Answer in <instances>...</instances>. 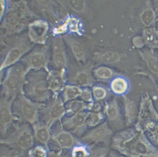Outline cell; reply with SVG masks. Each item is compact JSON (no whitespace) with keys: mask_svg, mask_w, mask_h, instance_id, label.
<instances>
[{"mask_svg":"<svg viewBox=\"0 0 158 157\" xmlns=\"http://www.w3.org/2000/svg\"><path fill=\"white\" fill-rule=\"evenodd\" d=\"M45 103L34 101L25 94L19 95L13 102L12 108L14 115L30 122L37 118Z\"/></svg>","mask_w":158,"mask_h":157,"instance_id":"6da1fadb","label":"cell"},{"mask_svg":"<svg viewBox=\"0 0 158 157\" xmlns=\"http://www.w3.org/2000/svg\"><path fill=\"white\" fill-rule=\"evenodd\" d=\"M23 75L20 68L12 69L2 84L1 95L14 100L18 96L24 94Z\"/></svg>","mask_w":158,"mask_h":157,"instance_id":"7a4b0ae2","label":"cell"},{"mask_svg":"<svg viewBox=\"0 0 158 157\" xmlns=\"http://www.w3.org/2000/svg\"><path fill=\"white\" fill-rule=\"evenodd\" d=\"M24 92L31 100L41 103L50 101L53 97L48 82L40 77L32 79L25 84Z\"/></svg>","mask_w":158,"mask_h":157,"instance_id":"3957f363","label":"cell"},{"mask_svg":"<svg viewBox=\"0 0 158 157\" xmlns=\"http://www.w3.org/2000/svg\"><path fill=\"white\" fill-rule=\"evenodd\" d=\"M65 109L63 102L57 96L52 97L50 101L42 108L40 113L51 121L60 118L65 113Z\"/></svg>","mask_w":158,"mask_h":157,"instance_id":"277c9868","label":"cell"},{"mask_svg":"<svg viewBox=\"0 0 158 157\" xmlns=\"http://www.w3.org/2000/svg\"><path fill=\"white\" fill-rule=\"evenodd\" d=\"M14 100L9 99L1 96L0 100V116L1 124L3 126L10 124L13 119L14 115L13 112L12 105Z\"/></svg>","mask_w":158,"mask_h":157,"instance_id":"5b68a950","label":"cell"},{"mask_svg":"<svg viewBox=\"0 0 158 157\" xmlns=\"http://www.w3.org/2000/svg\"><path fill=\"white\" fill-rule=\"evenodd\" d=\"M18 142L21 147L27 148L31 147L32 143V137L31 133L27 130H23L18 136Z\"/></svg>","mask_w":158,"mask_h":157,"instance_id":"8992f818","label":"cell"},{"mask_svg":"<svg viewBox=\"0 0 158 157\" xmlns=\"http://www.w3.org/2000/svg\"><path fill=\"white\" fill-rule=\"evenodd\" d=\"M20 53L19 50L14 49L9 52L1 67V70L14 64L19 59Z\"/></svg>","mask_w":158,"mask_h":157,"instance_id":"52a82bcc","label":"cell"},{"mask_svg":"<svg viewBox=\"0 0 158 157\" xmlns=\"http://www.w3.org/2000/svg\"><path fill=\"white\" fill-rule=\"evenodd\" d=\"M29 64L31 68L34 69H39L45 66L46 60L44 56L42 54H35L31 57Z\"/></svg>","mask_w":158,"mask_h":157,"instance_id":"ba28073f","label":"cell"},{"mask_svg":"<svg viewBox=\"0 0 158 157\" xmlns=\"http://www.w3.org/2000/svg\"><path fill=\"white\" fill-rule=\"evenodd\" d=\"M111 88L115 93H123L126 91L127 88V84L125 79L118 77L114 79L112 81Z\"/></svg>","mask_w":158,"mask_h":157,"instance_id":"9c48e42d","label":"cell"},{"mask_svg":"<svg viewBox=\"0 0 158 157\" xmlns=\"http://www.w3.org/2000/svg\"><path fill=\"white\" fill-rule=\"evenodd\" d=\"M82 91L76 86H67L65 89L64 95L66 100H72L81 95Z\"/></svg>","mask_w":158,"mask_h":157,"instance_id":"30bf717a","label":"cell"},{"mask_svg":"<svg viewBox=\"0 0 158 157\" xmlns=\"http://www.w3.org/2000/svg\"><path fill=\"white\" fill-rule=\"evenodd\" d=\"M56 139L61 147H67L72 145L73 139L70 134L66 132H61L56 137Z\"/></svg>","mask_w":158,"mask_h":157,"instance_id":"8fae6325","label":"cell"},{"mask_svg":"<svg viewBox=\"0 0 158 157\" xmlns=\"http://www.w3.org/2000/svg\"><path fill=\"white\" fill-rule=\"evenodd\" d=\"M35 135L38 140L45 143L48 141L50 138V133L48 129L45 126H41L36 129Z\"/></svg>","mask_w":158,"mask_h":157,"instance_id":"7c38bea8","label":"cell"},{"mask_svg":"<svg viewBox=\"0 0 158 157\" xmlns=\"http://www.w3.org/2000/svg\"><path fill=\"white\" fill-rule=\"evenodd\" d=\"M84 106L83 103L78 100H74L69 104L68 111L74 113H79L82 110Z\"/></svg>","mask_w":158,"mask_h":157,"instance_id":"4fadbf2b","label":"cell"},{"mask_svg":"<svg viewBox=\"0 0 158 157\" xmlns=\"http://www.w3.org/2000/svg\"><path fill=\"white\" fill-rule=\"evenodd\" d=\"M85 118L86 116L84 114L80 112L76 113L72 118V124L74 126H80L84 123Z\"/></svg>","mask_w":158,"mask_h":157,"instance_id":"5bb4252c","label":"cell"},{"mask_svg":"<svg viewBox=\"0 0 158 157\" xmlns=\"http://www.w3.org/2000/svg\"><path fill=\"white\" fill-rule=\"evenodd\" d=\"M75 82L78 86H83L86 85L88 82V77L84 72L78 73L75 77Z\"/></svg>","mask_w":158,"mask_h":157,"instance_id":"9a60e30c","label":"cell"},{"mask_svg":"<svg viewBox=\"0 0 158 157\" xmlns=\"http://www.w3.org/2000/svg\"><path fill=\"white\" fill-rule=\"evenodd\" d=\"M118 59V55L115 53L109 52L104 55L102 57L103 62L106 63H112L116 62Z\"/></svg>","mask_w":158,"mask_h":157,"instance_id":"2e32d148","label":"cell"},{"mask_svg":"<svg viewBox=\"0 0 158 157\" xmlns=\"http://www.w3.org/2000/svg\"><path fill=\"white\" fill-rule=\"evenodd\" d=\"M72 49L76 58L78 59L82 58L84 55V50L80 45L75 43L73 45Z\"/></svg>","mask_w":158,"mask_h":157,"instance_id":"e0dca14e","label":"cell"},{"mask_svg":"<svg viewBox=\"0 0 158 157\" xmlns=\"http://www.w3.org/2000/svg\"><path fill=\"white\" fill-rule=\"evenodd\" d=\"M69 4L74 10L77 11H81L85 8L84 1H71Z\"/></svg>","mask_w":158,"mask_h":157,"instance_id":"ac0fdd59","label":"cell"},{"mask_svg":"<svg viewBox=\"0 0 158 157\" xmlns=\"http://www.w3.org/2000/svg\"><path fill=\"white\" fill-rule=\"evenodd\" d=\"M97 73L100 77L107 78L111 77L112 72L110 69L106 68H101L98 69Z\"/></svg>","mask_w":158,"mask_h":157,"instance_id":"d6986e66","label":"cell"},{"mask_svg":"<svg viewBox=\"0 0 158 157\" xmlns=\"http://www.w3.org/2000/svg\"><path fill=\"white\" fill-rule=\"evenodd\" d=\"M54 62L57 67L61 68L65 65L66 60L63 55L58 53L56 54L54 57Z\"/></svg>","mask_w":158,"mask_h":157,"instance_id":"ffe728a7","label":"cell"},{"mask_svg":"<svg viewBox=\"0 0 158 157\" xmlns=\"http://www.w3.org/2000/svg\"><path fill=\"white\" fill-rule=\"evenodd\" d=\"M45 151L40 147L32 150L30 153V157H45Z\"/></svg>","mask_w":158,"mask_h":157,"instance_id":"44dd1931","label":"cell"},{"mask_svg":"<svg viewBox=\"0 0 158 157\" xmlns=\"http://www.w3.org/2000/svg\"><path fill=\"white\" fill-rule=\"evenodd\" d=\"M94 97L97 99H101L105 97L106 95V92L102 88H96L94 90Z\"/></svg>","mask_w":158,"mask_h":157,"instance_id":"7402d4cb","label":"cell"},{"mask_svg":"<svg viewBox=\"0 0 158 157\" xmlns=\"http://www.w3.org/2000/svg\"><path fill=\"white\" fill-rule=\"evenodd\" d=\"M106 131L103 129H99L94 131L92 135V138L94 139H100L106 134Z\"/></svg>","mask_w":158,"mask_h":157,"instance_id":"603a6c76","label":"cell"},{"mask_svg":"<svg viewBox=\"0 0 158 157\" xmlns=\"http://www.w3.org/2000/svg\"><path fill=\"white\" fill-rule=\"evenodd\" d=\"M107 112L109 118L111 119V120H114L117 116V110L113 106H110L108 108Z\"/></svg>","mask_w":158,"mask_h":157,"instance_id":"cb8c5ba5","label":"cell"},{"mask_svg":"<svg viewBox=\"0 0 158 157\" xmlns=\"http://www.w3.org/2000/svg\"><path fill=\"white\" fill-rule=\"evenodd\" d=\"M86 153L84 150L78 148L74 150L73 152L74 157H85Z\"/></svg>","mask_w":158,"mask_h":157,"instance_id":"d4e9b609","label":"cell"},{"mask_svg":"<svg viewBox=\"0 0 158 157\" xmlns=\"http://www.w3.org/2000/svg\"><path fill=\"white\" fill-rule=\"evenodd\" d=\"M99 120V117L97 115H91L89 118L88 123L90 125H94L97 124Z\"/></svg>","mask_w":158,"mask_h":157,"instance_id":"484cf974","label":"cell"},{"mask_svg":"<svg viewBox=\"0 0 158 157\" xmlns=\"http://www.w3.org/2000/svg\"><path fill=\"white\" fill-rule=\"evenodd\" d=\"M149 66L151 69L154 72H158V63L155 60H152L150 61Z\"/></svg>","mask_w":158,"mask_h":157,"instance_id":"4316f807","label":"cell"},{"mask_svg":"<svg viewBox=\"0 0 158 157\" xmlns=\"http://www.w3.org/2000/svg\"><path fill=\"white\" fill-rule=\"evenodd\" d=\"M81 96L82 99L85 100L90 101L91 100V95L88 91H83Z\"/></svg>","mask_w":158,"mask_h":157,"instance_id":"83f0119b","label":"cell"},{"mask_svg":"<svg viewBox=\"0 0 158 157\" xmlns=\"http://www.w3.org/2000/svg\"><path fill=\"white\" fill-rule=\"evenodd\" d=\"M70 27L71 30H72L73 31H77L78 30V25L77 22L75 21H72Z\"/></svg>","mask_w":158,"mask_h":157,"instance_id":"f1b7e54d","label":"cell"},{"mask_svg":"<svg viewBox=\"0 0 158 157\" xmlns=\"http://www.w3.org/2000/svg\"><path fill=\"white\" fill-rule=\"evenodd\" d=\"M68 23L66 22L65 23V24L62 25V26H61L60 27H59V28H58L57 30H56L57 33H61L65 32V30L67 29V24H68Z\"/></svg>","mask_w":158,"mask_h":157,"instance_id":"f546056e","label":"cell"}]
</instances>
